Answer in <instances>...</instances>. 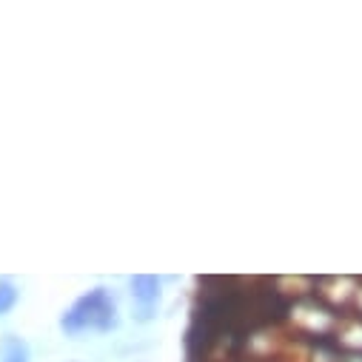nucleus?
I'll return each instance as SVG.
<instances>
[{
    "label": "nucleus",
    "mask_w": 362,
    "mask_h": 362,
    "mask_svg": "<svg viewBox=\"0 0 362 362\" xmlns=\"http://www.w3.org/2000/svg\"><path fill=\"white\" fill-rule=\"evenodd\" d=\"M117 308L115 300L106 294V288H95L83 294L60 320V328L69 334H80L86 328H98V331H112L117 325Z\"/></svg>",
    "instance_id": "nucleus-1"
},
{
    "label": "nucleus",
    "mask_w": 362,
    "mask_h": 362,
    "mask_svg": "<svg viewBox=\"0 0 362 362\" xmlns=\"http://www.w3.org/2000/svg\"><path fill=\"white\" fill-rule=\"evenodd\" d=\"M132 294H134V300L140 305L151 308L157 303V297H160V283L154 277H134L132 280Z\"/></svg>",
    "instance_id": "nucleus-2"
},
{
    "label": "nucleus",
    "mask_w": 362,
    "mask_h": 362,
    "mask_svg": "<svg viewBox=\"0 0 362 362\" xmlns=\"http://www.w3.org/2000/svg\"><path fill=\"white\" fill-rule=\"evenodd\" d=\"M4 362H29V348L21 339L6 337L4 339Z\"/></svg>",
    "instance_id": "nucleus-3"
},
{
    "label": "nucleus",
    "mask_w": 362,
    "mask_h": 362,
    "mask_svg": "<svg viewBox=\"0 0 362 362\" xmlns=\"http://www.w3.org/2000/svg\"><path fill=\"white\" fill-rule=\"evenodd\" d=\"M15 303H18V291H15V286L6 283V280H0V314L12 311Z\"/></svg>",
    "instance_id": "nucleus-4"
}]
</instances>
